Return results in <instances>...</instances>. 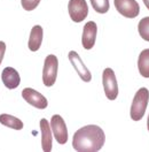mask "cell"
<instances>
[{"instance_id":"1","label":"cell","mask_w":149,"mask_h":152,"mask_svg":"<svg viewBox=\"0 0 149 152\" xmlns=\"http://www.w3.org/2000/svg\"><path fill=\"white\" fill-rule=\"evenodd\" d=\"M106 142L104 132L95 124L78 129L72 137V146L78 152H96L102 149Z\"/></svg>"},{"instance_id":"2","label":"cell","mask_w":149,"mask_h":152,"mask_svg":"<svg viewBox=\"0 0 149 152\" xmlns=\"http://www.w3.org/2000/svg\"><path fill=\"white\" fill-rule=\"evenodd\" d=\"M149 102V91L147 88H141L135 94L131 105L130 115L133 121H140L146 113V108Z\"/></svg>"},{"instance_id":"3","label":"cell","mask_w":149,"mask_h":152,"mask_svg":"<svg viewBox=\"0 0 149 152\" xmlns=\"http://www.w3.org/2000/svg\"><path fill=\"white\" fill-rule=\"evenodd\" d=\"M59 69V60L54 54L47 56L44 62L43 69V82L46 86H52L55 84Z\"/></svg>"},{"instance_id":"4","label":"cell","mask_w":149,"mask_h":152,"mask_svg":"<svg viewBox=\"0 0 149 152\" xmlns=\"http://www.w3.org/2000/svg\"><path fill=\"white\" fill-rule=\"evenodd\" d=\"M102 84L104 94L109 100H115L118 97V83L111 68H106L102 74Z\"/></svg>"},{"instance_id":"5","label":"cell","mask_w":149,"mask_h":152,"mask_svg":"<svg viewBox=\"0 0 149 152\" xmlns=\"http://www.w3.org/2000/svg\"><path fill=\"white\" fill-rule=\"evenodd\" d=\"M68 12L71 20L79 23L83 22L88 15V6L85 0H69Z\"/></svg>"},{"instance_id":"6","label":"cell","mask_w":149,"mask_h":152,"mask_svg":"<svg viewBox=\"0 0 149 152\" xmlns=\"http://www.w3.org/2000/svg\"><path fill=\"white\" fill-rule=\"evenodd\" d=\"M117 12L127 19H134L139 15L140 6L135 0H114Z\"/></svg>"},{"instance_id":"7","label":"cell","mask_w":149,"mask_h":152,"mask_svg":"<svg viewBox=\"0 0 149 152\" xmlns=\"http://www.w3.org/2000/svg\"><path fill=\"white\" fill-rule=\"evenodd\" d=\"M51 128H52V132H53V135L55 137L56 142L59 144L63 145L68 142V129H67L64 120L62 119L61 115L55 114V115L52 116Z\"/></svg>"},{"instance_id":"8","label":"cell","mask_w":149,"mask_h":152,"mask_svg":"<svg viewBox=\"0 0 149 152\" xmlns=\"http://www.w3.org/2000/svg\"><path fill=\"white\" fill-rule=\"evenodd\" d=\"M22 97H23V99L28 104L32 105L33 107H36L38 110H44V108H46L47 105H48V102H47L46 98L41 95L40 92H38V91L31 89V88L23 89Z\"/></svg>"},{"instance_id":"9","label":"cell","mask_w":149,"mask_h":152,"mask_svg":"<svg viewBox=\"0 0 149 152\" xmlns=\"http://www.w3.org/2000/svg\"><path fill=\"white\" fill-rule=\"evenodd\" d=\"M68 57H69V60H70L72 67L74 68V70L78 73L79 77H80L84 82H90V81L92 80V74L90 73L88 68L84 65V62H83V60L80 59L79 54H78L76 51H70L69 54H68Z\"/></svg>"},{"instance_id":"10","label":"cell","mask_w":149,"mask_h":152,"mask_svg":"<svg viewBox=\"0 0 149 152\" xmlns=\"http://www.w3.org/2000/svg\"><path fill=\"white\" fill-rule=\"evenodd\" d=\"M96 34H98V26L94 21H90L84 26L83 36H82V44L83 48L86 50H91L95 45L96 40Z\"/></svg>"},{"instance_id":"11","label":"cell","mask_w":149,"mask_h":152,"mask_svg":"<svg viewBox=\"0 0 149 152\" xmlns=\"http://www.w3.org/2000/svg\"><path fill=\"white\" fill-rule=\"evenodd\" d=\"M1 80L2 83L7 89H16L21 83V77L16 69H14L13 67H6L2 73H1Z\"/></svg>"},{"instance_id":"12","label":"cell","mask_w":149,"mask_h":152,"mask_svg":"<svg viewBox=\"0 0 149 152\" xmlns=\"http://www.w3.org/2000/svg\"><path fill=\"white\" fill-rule=\"evenodd\" d=\"M40 129H41V146L45 152L52 151V144H53V137H52V128L51 124L46 119L40 120Z\"/></svg>"},{"instance_id":"13","label":"cell","mask_w":149,"mask_h":152,"mask_svg":"<svg viewBox=\"0 0 149 152\" xmlns=\"http://www.w3.org/2000/svg\"><path fill=\"white\" fill-rule=\"evenodd\" d=\"M43 37H44V30L40 26H35L31 29L30 37H29V48L32 52H37L40 48V45L43 43Z\"/></svg>"},{"instance_id":"14","label":"cell","mask_w":149,"mask_h":152,"mask_svg":"<svg viewBox=\"0 0 149 152\" xmlns=\"http://www.w3.org/2000/svg\"><path fill=\"white\" fill-rule=\"evenodd\" d=\"M138 68L141 76L149 78V48L143 50L138 58Z\"/></svg>"},{"instance_id":"15","label":"cell","mask_w":149,"mask_h":152,"mask_svg":"<svg viewBox=\"0 0 149 152\" xmlns=\"http://www.w3.org/2000/svg\"><path fill=\"white\" fill-rule=\"evenodd\" d=\"M0 124L15 130H21L23 128V122L20 119L6 113L0 114Z\"/></svg>"},{"instance_id":"16","label":"cell","mask_w":149,"mask_h":152,"mask_svg":"<svg viewBox=\"0 0 149 152\" xmlns=\"http://www.w3.org/2000/svg\"><path fill=\"white\" fill-rule=\"evenodd\" d=\"M90 1L94 10L100 14H106L109 10V7H110L109 0H90Z\"/></svg>"},{"instance_id":"17","label":"cell","mask_w":149,"mask_h":152,"mask_svg":"<svg viewBox=\"0 0 149 152\" xmlns=\"http://www.w3.org/2000/svg\"><path fill=\"white\" fill-rule=\"evenodd\" d=\"M138 30L141 38L149 42V16H146L140 21L138 24Z\"/></svg>"},{"instance_id":"18","label":"cell","mask_w":149,"mask_h":152,"mask_svg":"<svg viewBox=\"0 0 149 152\" xmlns=\"http://www.w3.org/2000/svg\"><path fill=\"white\" fill-rule=\"evenodd\" d=\"M39 2H40V0H21V5H22L23 10H28V12L36 10Z\"/></svg>"},{"instance_id":"19","label":"cell","mask_w":149,"mask_h":152,"mask_svg":"<svg viewBox=\"0 0 149 152\" xmlns=\"http://www.w3.org/2000/svg\"><path fill=\"white\" fill-rule=\"evenodd\" d=\"M5 52H6V44L4 42H0V65H1L2 59L5 57Z\"/></svg>"},{"instance_id":"20","label":"cell","mask_w":149,"mask_h":152,"mask_svg":"<svg viewBox=\"0 0 149 152\" xmlns=\"http://www.w3.org/2000/svg\"><path fill=\"white\" fill-rule=\"evenodd\" d=\"M143 4H145V6L149 10V0H143Z\"/></svg>"},{"instance_id":"21","label":"cell","mask_w":149,"mask_h":152,"mask_svg":"<svg viewBox=\"0 0 149 152\" xmlns=\"http://www.w3.org/2000/svg\"><path fill=\"white\" fill-rule=\"evenodd\" d=\"M147 128H148L149 130V115H148V121H147Z\"/></svg>"}]
</instances>
